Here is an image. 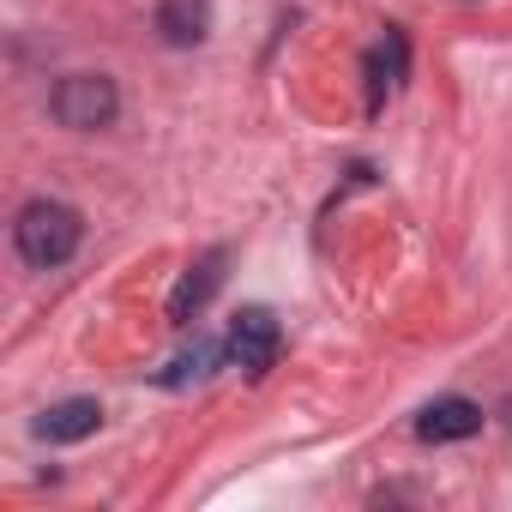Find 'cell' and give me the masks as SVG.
<instances>
[{
    "mask_svg": "<svg viewBox=\"0 0 512 512\" xmlns=\"http://www.w3.org/2000/svg\"><path fill=\"white\" fill-rule=\"evenodd\" d=\"M79 235H85V223H79V211L61 205V199H31V205L19 211V223H13L19 260H25V266H43V272L61 266V260H73Z\"/></svg>",
    "mask_w": 512,
    "mask_h": 512,
    "instance_id": "obj_1",
    "label": "cell"
},
{
    "mask_svg": "<svg viewBox=\"0 0 512 512\" xmlns=\"http://www.w3.org/2000/svg\"><path fill=\"white\" fill-rule=\"evenodd\" d=\"M211 362H217V344H193L169 374H163V386H187V380H205L211 374Z\"/></svg>",
    "mask_w": 512,
    "mask_h": 512,
    "instance_id": "obj_8",
    "label": "cell"
},
{
    "mask_svg": "<svg viewBox=\"0 0 512 512\" xmlns=\"http://www.w3.org/2000/svg\"><path fill=\"white\" fill-rule=\"evenodd\" d=\"M278 320L266 314V308H247V314H235V326H229V356L247 368V374H266L272 362H278Z\"/></svg>",
    "mask_w": 512,
    "mask_h": 512,
    "instance_id": "obj_3",
    "label": "cell"
},
{
    "mask_svg": "<svg viewBox=\"0 0 512 512\" xmlns=\"http://www.w3.org/2000/svg\"><path fill=\"white\" fill-rule=\"evenodd\" d=\"M157 31L169 49H193L211 31V0H157Z\"/></svg>",
    "mask_w": 512,
    "mask_h": 512,
    "instance_id": "obj_5",
    "label": "cell"
},
{
    "mask_svg": "<svg viewBox=\"0 0 512 512\" xmlns=\"http://www.w3.org/2000/svg\"><path fill=\"white\" fill-rule=\"evenodd\" d=\"M97 422H103V404H97V398H67V404L43 410L37 434H43V440H55V446H73V440L97 434Z\"/></svg>",
    "mask_w": 512,
    "mask_h": 512,
    "instance_id": "obj_6",
    "label": "cell"
},
{
    "mask_svg": "<svg viewBox=\"0 0 512 512\" xmlns=\"http://www.w3.org/2000/svg\"><path fill=\"white\" fill-rule=\"evenodd\" d=\"M217 290V253H211V260L205 266H193L187 278H181V290H175V302H169V314H175V326H187L199 308H205V296Z\"/></svg>",
    "mask_w": 512,
    "mask_h": 512,
    "instance_id": "obj_7",
    "label": "cell"
},
{
    "mask_svg": "<svg viewBox=\"0 0 512 512\" xmlns=\"http://www.w3.org/2000/svg\"><path fill=\"white\" fill-rule=\"evenodd\" d=\"M49 109H55L61 127H73V133H97V127L115 121L121 97H115V79H103V73H67V79L55 85Z\"/></svg>",
    "mask_w": 512,
    "mask_h": 512,
    "instance_id": "obj_2",
    "label": "cell"
},
{
    "mask_svg": "<svg viewBox=\"0 0 512 512\" xmlns=\"http://www.w3.org/2000/svg\"><path fill=\"white\" fill-rule=\"evenodd\" d=\"M482 428V404H470V398H434L422 416H416V434L428 440V446H446V440H470Z\"/></svg>",
    "mask_w": 512,
    "mask_h": 512,
    "instance_id": "obj_4",
    "label": "cell"
}]
</instances>
